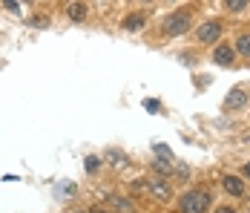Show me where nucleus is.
I'll return each mask as SVG.
<instances>
[{"label":"nucleus","instance_id":"obj_17","mask_svg":"<svg viewBox=\"0 0 250 213\" xmlns=\"http://www.w3.org/2000/svg\"><path fill=\"white\" fill-rule=\"evenodd\" d=\"M144 107H147V110H150V113H158V107H161V104H158V101H147V104H144Z\"/></svg>","mask_w":250,"mask_h":213},{"label":"nucleus","instance_id":"obj_14","mask_svg":"<svg viewBox=\"0 0 250 213\" xmlns=\"http://www.w3.org/2000/svg\"><path fill=\"white\" fill-rule=\"evenodd\" d=\"M58 193H61V196H72V193H75V188H72V182H63V185L58 188Z\"/></svg>","mask_w":250,"mask_h":213},{"label":"nucleus","instance_id":"obj_3","mask_svg":"<svg viewBox=\"0 0 250 213\" xmlns=\"http://www.w3.org/2000/svg\"><path fill=\"white\" fill-rule=\"evenodd\" d=\"M219 35H222V26L216 24V21H210V24H204L199 29V41H204V44H213Z\"/></svg>","mask_w":250,"mask_h":213},{"label":"nucleus","instance_id":"obj_1","mask_svg":"<svg viewBox=\"0 0 250 213\" xmlns=\"http://www.w3.org/2000/svg\"><path fill=\"white\" fill-rule=\"evenodd\" d=\"M178 205H181V213H204L207 211V205H210V196L201 193V190H190V193L181 196Z\"/></svg>","mask_w":250,"mask_h":213},{"label":"nucleus","instance_id":"obj_9","mask_svg":"<svg viewBox=\"0 0 250 213\" xmlns=\"http://www.w3.org/2000/svg\"><path fill=\"white\" fill-rule=\"evenodd\" d=\"M124 26L129 29V32H135V29H141V26H144V15H129V18L124 21Z\"/></svg>","mask_w":250,"mask_h":213},{"label":"nucleus","instance_id":"obj_5","mask_svg":"<svg viewBox=\"0 0 250 213\" xmlns=\"http://www.w3.org/2000/svg\"><path fill=\"white\" fill-rule=\"evenodd\" d=\"M216 64H222V67H230L233 61H236V49H230V47H216Z\"/></svg>","mask_w":250,"mask_h":213},{"label":"nucleus","instance_id":"obj_19","mask_svg":"<svg viewBox=\"0 0 250 213\" xmlns=\"http://www.w3.org/2000/svg\"><path fill=\"white\" fill-rule=\"evenodd\" d=\"M216 213H236V211H233V208H219Z\"/></svg>","mask_w":250,"mask_h":213},{"label":"nucleus","instance_id":"obj_15","mask_svg":"<svg viewBox=\"0 0 250 213\" xmlns=\"http://www.w3.org/2000/svg\"><path fill=\"white\" fill-rule=\"evenodd\" d=\"M98 165H101V159H95V156H89V159H86V170H89V173H95Z\"/></svg>","mask_w":250,"mask_h":213},{"label":"nucleus","instance_id":"obj_6","mask_svg":"<svg viewBox=\"0 0 250 213\" xmlns=\"http://www.w3.org/2000/svg\"><path fill=\"white\" fill-rule=\"evenodd\" d=\"M225 190L227 193H233V196H242L245 193V185H242V179H236V176H225Z\"/></svg>","mask_w":250,"mask_h":213},{"label":"nucleus","instance_id":"obj_8","mask_svg":"<svg viewBox=\"0 0 250 213\" xmlns=\"http://www.w3.org/2000/svg\"><path fill=\"white\" fill-rule=\"evenodd\" d=\"M69 18H72V21H83V18H86V6H83V3H72V6H69Z\"/></svg>","mask_w":250,"mask_h":213},{"label":"nucleus","instance_id":"obj_16","mask_svg":"<svg viewBox=\"0 0 250 213\" xmlns=\"http://www.w3.org/2000/svg\"><path fill=\"white\" fill-rule=\"evenodd\" d=\"M155 153H158V156H164V159H170V156H173V153H170V147H164V144H155Z\"/></svg>","mask_w":250,"mask_h":213},{"label":"nucleus","instance_id":"obj_18","mask_svg":"<svg viewBox=\"0 0 250 213\" xmlns=\"http://www.w3.org/2000/svg\"><path fill=\"white\" fill-rule=\"evenodd\" d=\"M3 3H6L9 12H18V0H3Z\"/></svg>","mask_w":250,"mask_h":213},{"label":"nucleus","instance_id":"obj_4","mask_svg":"<svg viewBox=\"0 0 250 213\" xmlns=\"http://www.w3.org/2000/svg\"><path fill=\"white\" fill-rule=\"evenodd\" d=\"M147 193H150L152 199H161V202L170 199V188L164 182H147Z\"/></svg>","mask_w":250,"mask_h":213},{"label":"nucleus","instance_id":"obj_20","mask_svg":"<svg viewBox=\"0 0 250 213\" xmlns=\"http://www.w3.org/2000/svg\"><path fill=\"white\" fill-rule=\"evenodd\" d=\"M245 173H248V176H250V162H248V167H245Z\"/></svg>","mask_w":250,"mask_h":213},{"label":"nucleus","instance_id":"obj_11","mask_svg":"<svg viewBox=\"0 0 250 213\" xmlns=\"http://www.w3.org/2000/svg\"><path fill=\"white\" fill-rule=\"evenodd\" d=\"M112 208H118L121 213H132V202L129 199H112Z\"/></svg>","mask_w":250,"mask_h":213},{"label":"nucleus","instance_id":"obj_7","mask_svg":"<svg viewBox=\"0 0 250 213\" xmlns=\"http://www.w3.org/2000/svg\"><path fill=\"white\" fill-rule=\"evenodd\" d=\"M248 104V95L242 93V90H233V93L227 95V107L230 110H239V107H245Z\"/></svg>","mask_w":250,"mask_h":213},{"label":"nucleus","instance_id":"obj_12","mask_svg":"<svg viewBox=\"0 0 250 213\" xmlns=\"http://www.w3.org/2000/svg\"><path fill=\"white\" fill-rule=\"evenodd\" d=\"M152 167H155V173H161V176H167V173L173 170L170 162H161V159H158V162H152Z\"/></svg>","mask_w":250,"mask_h":213},{"label":"nucleus","instance_id":"obj_13","mask_svg":"<svg viewBox=\"0 0 250 213\" xmlns=\"http://www.w3.org/2000/svg\"><path fill=\"white\" fill-rule=\"evenodd\" d=\"M225 6L230 12H242V9L248 6V0H225Z\"/></svg>","mask_w":250,"mask_h":213},{"label":"nucleus","instance_id":"obj_2","mask_svg":"<svg viewBox=\"0 0 250 213\" xmlns=\"http://www.w3.org/2000/svg\"><path fill=\"white\" fill-rule=\"evenodd\" d=\"M190 29V18L184 15V12H178V15H173L170 21H167V32L170 35H181V32H187Z\"/></svg>","mask_w":250,"mask_h":213},{"label":"nucleus","instance_id":"obj_10","mask_svg":"<svg viewBox=\"0 0 250 213\" xmlns=\"http://www.w3.org/2000/svg\"><path fill=\"white\" fill-rule=\"evenodd\" d=\"M236 47H239V55H245V58H250V35H242Z\"/></svg>","mask_w":250,"mask_h":213},{"label":"nucleus","instance_id":"obj_21","mask_svg":"<svg viewBox=\"0 0 250 213\" xmlns=\"http://www.w3.org/2000/svg\"><path fill=\"white\" fill-rule=\"evenodd\" d=\"M98 213H106V211H98Z\"/></svg>","mask_w":250,"mask_h":213}]
</instances>
